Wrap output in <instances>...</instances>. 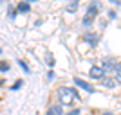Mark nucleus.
<instances>
[{
	"label": "nucleus",
	"mask_w": 121,
	"mask_h": 115,
	"mask_svg": "<svg viewBox=\"0 0 121 115\" xmlns=\"http://www.w3.org/2000/svg\"><path fill=\"white\" fill-rule=\"evenodd\" d=\"M56 95H58V101H60L61 104H72V101L78 99V92H76L74 88H69V86L58 88Z\"/></svg>",
	"instance_id": "nucleus-1"
},
{
	"label": "nucleus",
	"mask_w": 121,
	"mask_h": 115,
	"mask_svg": "<svg viewBox=\"0 0 121 115\" xmlns=\"http://www.w3.org/2000/svg\"><path fill=\"white\" fill-rule=\"evenodd\" d=\"M98 7H99L98 4L89 5L87 15H85V18H83V25H91V24H92V20H94V16H96V13H98Z\"/></svg>",
	"instance_id": "nucleus-2"
},
{
	"label": "nucleus",
	"mask_w": 121,
	"mask_h": 115,
	"mask_svg": "<svg viewBox=\"0 0 121 115\" xmlns=\"http://www.w3.org/2000/svg\"><path fill=\"white\" fill-rule=\"evenodd\" d=\"M74 85H76V86H80V88H83V90L89 92V94H92V92H94V86H92L91 83H87V81L80 79V77H74Z\"/></svg>",
	"instance_id": "nucleus-3"
},
{
	"label": "nucleus",
	"mask_w": 121,
	"mask_h": 115,
	"mask_svg": "<svg viewBox=\"0 0 121 115\" xmlns=\"http://www.w3.org/2000/svg\"><path fill=\"white\" fill-rule=\"evenodd\" d=\"M103 74H105V72H103L101 67H92L91 72H89V75H91L92 79H103Z\"/></svg>",
	"instance_id": "nucleus-4"
},
{
	"label": "nucleus",
	"mask_w": 121,
	"mask_h": 115,
	"mask_svg": "<svg viewBox=\"0 0 121 115\" xmlns=\"http://www.w3.org/2000/svg\"><path fill=\"white\" fill-rule=\"evenodd\" d=\"M47 115H63V110H61V104H52L47 110Z\"/></svg>",
	"instance_id": "nucleus-5"
},
{
	"label": "nucleus",
	"mask_w": 121,
	"mask_h": 115,
	"mask_svg": "<svg viewBox=\"0 0 121 115\" xmlns=\"http://www.w3.org/2000/svg\"><path fill=\"white\" fill-rule=\"evenodd\" d=\"M89 43H91V47H96V43H98V36L96 34H92V32H85V36H83Z\"/></svg>",
	"instance_id": "nucleus-6"
},
{
	"label": "nucleus",
	"mask_w": 121,
	"mask_h": 115,
	"mask_svg": "<svg viewBox=\"0 0 121 115\" xmlns=\"http://www.w3.org/2000/svg\"><path fill=\"white\" fill-rule=\"evenodd\" d=\"M29 9H31L29 2H20V4H18V11H20V13H29Z\"/></svg>",
	"instance_id": "nucleus-7"
},
{
	"label": "nucleus",
	"mask_w": 121,
	"mask_h": 115,
	"mask_svg": "<svg viewBox=\"0 0 121 115\" xmlns=\"http://www.w3.org/2000/svg\"><path fill=\"white\" fill-rule=\"evenodd\" d=\"M114 72H116V81L121 83V63H116V65H114Z\"/></svg>",
	"instance_id": "nucleus-8"
},
{
	"label": "nucleus",
	"mask_w": 121,
	"mask_h": 115,
	"mask_svg": "<svg viewBox=\"0 0 121 115\" xmlns=\"http://www.w3.org/2000/svg\"><path fill=\"white\" fill-rule=\"evenodd\" d=\"M101 83H103L107 88H114V85H116V81H114V79H107V77H103V79H101Z\"/></svg>",
	"instance_id": "nucleus-9"
},
{
	"label": "nucleus",
	"mask_w": 121,
	"mask_h": 115,
	"mask_svg": "<svg viewBox=\"0 0 121 115\" xmlns=\"http://www.w3.org/2000/svg\"><path fill=\"white\" fill-rule=\"evenodd\" d=\"M78 5H80V4H78V2L74 0V2H71V4H67V7H65V9L72 13V11H76V9H78Z\"/></svg>",
	"instance_id": "nucleus-10"
},
{
	"label": "nucleus",
	"mask_w": 121,
	"mask_h": 115,
	"mask_svg": "<svg viewBox=\"0 0 121 115\" xmlns=\"http://www.w3.org/2000/svg\"><path fill=\"white\" fill-rule=\"evenodd\" d=\"M20 86H24V81H22V79H18V81L15 83V85L11 86V90H13V92H16V90H20Z\"/></svg>",
	"instance_id": "nucleus-11"
},
{
	"label": "nucleus",
	"mask_w": 121,
	"mask_h": 115,
	"mask_svg": "<svg viewBox=\"0 0 121 115\" xmlns=\"http://www.w3.org/2000/svg\"><path fill=\"white\" fill-rule=\"evenodd\" d=\"M9 70V63H5V61H0V72H7Z\"/></svg>",
	"instance_id": "nucleus-12"
},
{
	"label": "nucleus",
	"mask_w": 121,
	"mask_h": 115,
	"mask_svg": "<svg viewBox=\"0 0 121 115\" xmlns=\"http://www.w3.org/2000/svg\"><path fill=\"white\" fill-rule=\"evenodd\" d=\"M45 61H47V65H49V67H52V65H54V56H52V54H47L45 56Z\"/></svg>",
	"instance_id": "nucleus-13"
},
{
	"label": "nucleus",
	"mask_w": 121,
	"mask_h": 115,
	"mask_svg": "<svg viewBox=\"0 0 121 115\" xmlns=\"http://www.w3.org/2000/svg\"><path fill=\"white\" fill-rule=\"evenodd\" d=\"M18 65H20V67H22V68H24V70H25V72H27V74H29V72H31V70H29V65H27V63H25V61H24V59H18Z\"/></svg>",
	"instance_id": "nucleus-14"
},
{
	"label": "nucleus",
	"mask_w": 121,
	"mask_h": 115,
	"mask_svg": "<svg viewBox=\"0 0 121 115\" xmlns=\"http://www.w3.org/2000/svg\"><path fill=\"white\" fill-rule=\"evenodd\" d=\"M65 115H80V108H74V110H71L69 113H65Z\"/></svg>",
	"instance_id": "nucleus-15"
},
{
	"label": "nucleus",
	"mask_w": 121,
	"mask_h": 115,
	"mask_svg": "<svg viewBox=\"0 0 121 115\" xmlns=\"http://www.w3.org/2000/svg\"><path fill=\"white\" fill-rule=\"evenodd\" d=\"M47 79H49V81L54 79V72H52V70H49V74H47Z\"/></svg>",
	"instance_id": "nucleus-16"
},
{
	"label": "nucleus",
	"mask_w": 121,
	"mask_h": 115,
	"mask_svg": "<svg viewBox=\"0 0 121 115\" xmlns=\"http://www.w3.org/2000/svg\"><path fill=\"white\" fill-rule=\"evenodd\" d=\"M2 85H4V81H2V79H0V86H2Z\"/></svg>",
	"instance_id": "nucleus-17"
},
{
	"label": "nucleus",
	"mask_w": 121,
	"mask_h": 115,
	"mask_svg": "<svg viewBox=\"0 0 121 115\" xmlns=\"http://www.w3.org/2000/svg\"><path fill=\"white\" fill-rule=\"evenodd\" d=\"M103 115H112V113H107V111H105V113H103Z\"/></svg>",
	"instance_id": "nucleus-18"
},
{
	"label": "nucleus",
	"mask_w": 121,
	"mask_h": 115,
	"mask_svg": "<svg viewBox=\"0 0 121 115\" xmlns=\"http://www.w3.org/2000/svg\"><path fill=\"white\" fill-rule=\"evenodd\" d=\"M0 52H2V49H0Z\"/></svg>",
	"instance_id": "nucleus-19"
}]
</instances>
